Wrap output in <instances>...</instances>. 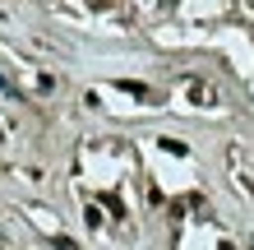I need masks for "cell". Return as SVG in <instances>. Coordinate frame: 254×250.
<instances>
[{"label": "cell", "mask_w": 254, "mask_h": 250, "mask_svg": "<svg viewBox=\"0 0 254 250\" xmlns=\"http://www.w3.org/2000/svg\"><path fill=\"white\" fill-rule=\"evenodd\" d=\"M162 149L176 153V158H185V144H181V139H162Z\"/></svg>", "instance_id": "cell-4"}, {"label": "cell", "mask_w": 254, "mask_h": 250, "mask_svg": "<svg viewBox=\"0 0 254 250\" xmlns=\"http://www.w3.org/2000/svg\"><path fill=\"white\" fill-rule=\"evenodd\" d=\"M190 209H203V195H185V199H171V213L181 218V213H190Z\"/></svg>", "instance_id": "cell-1"}, {"label": "cell", "mask_w": 254, "mask_h": 250, "mask_svg": "<svg viewBox=\"0 0 254 250\" xmlns=\"http://www.w3.org/2000/svg\"><path fill=\"white\" fill-rule=\"evenodd\" d=\"M162 5H176V0H162Z\"/></svg>", "instance_id": "cell-7"}, {"label": "cell", "mask_w": 254, "mask_h": 250, "mask_svg": "<svg viewBox=\"0 0 254 250\" xmlns=\"http://www.w3.org/2000/svg\"><path fill=\"white\" fill-rule=\"evenodd\" d=\"M0 144H5V135H0Z\"/></svg>", "instance_id": "cell-8"}, {"label": "cell", "mask_w": 254, "mask_h": 250, "mask_svg": "<svg viewBox=\"0 0 254 250\" xmlns=\"http://www.w3.org/2000/svg\"><path fill=\"white\" fill-rule=\"evenodd\" d=\"M217 250H236V246H231V241H222V246H217Z\"/></svg>", "instance_id": "cell-6"}, {"label": "cell", "mask_w": 254, "mask_h": 250, "mask_svg": "<svg viewBox=\"0 0 254 250\" xmlns=\"http://www.w3.org/2000/svg\"><path fill=\"white\" fill-rule=\"evenodd\" d=\"M56 250H79V246H74L69 237H56Z\"/></svg>", "instance_id": "cell-5"}, {"label": "cell", "mask_w": 254, "mask_h": 250, "mask_svg": "<svg viewBox=\"0 0 254 250\" xmlns=\"http://www.w3.org/2000/svg\"><path fill=\"white\" fill-rule=\"evenodd\" d=\"M102 204L116 213V218H125V204H121V195H102Z\"/></svg>", "instance_id": "cell-3"}, {"label": "cell", "mask_w": 254, "mask_h": 250, "mask_svg": "<svg viewBox=\"0 0 254 250\" xmlns=\"http://www.w3.org/2000/svg\"><path fill=\"white\" fill-rule=\"evenodd\" d=\"M121 88L129 97H153V88H143V83H134V79H121Z\"/></svg>", "instance_id": "cell-2"}]
</instances>
